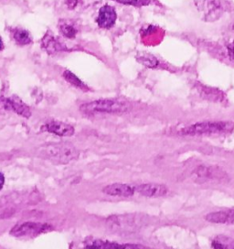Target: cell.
Instances as JSON below:
<instances>
[{
    "label": "cell",
    "instance_id": "6da1fadb",
    "mask_svg": "<svg viewBox=\"0 0 234 249\" xmlns=\"http://www.w3.org/2000/svg\"><path fill=\"white\" fill-rule=\"evenodd\" d=\"M37 154L41 158L62 164L69 163L79 157V151L73 143L67 142L42 145L38 149Z\"/></svg>",
    "mask_w": 234,
    "mask_h": 249
},
{
    "label": "cell",
    "instance_id": "7a4b0ae2",
    "mask_svg": "<svg viewBox=\"0 0 234 249\" xmlns=\"http://www.w3.org/2000/svg\"><path fill=\"white\" fill-rule=\"evenodd\" d=\"M130 103L120 100H98L84 103L80 107V111L85 114L110 113L122 114L131 110Z\"/></svg>",
    "mask_w": 234,
    "mask_h": 249
},
{
    "label": "cell",
    "instance_id": "3957f363",
    "mask_svg": "<svg viewBox=\"0 0 234 249\" xmlns=\"http://www.w3.org/2000/svg\"><path fill=\"white\" fill-rule=\"evenodd\" d=\"M234 123L231 122H206L198 123L181 129L178 133L182 135H200V134H216L232 131Z\"/></svg>",
    "mask_w": 234,
    "mask_h": 249
},
{
    "label": "cell",
    "instance_id": "277c9868",
    "mask_svg": "<svg viewBox=\"0 0 234 249\" xmlns=\"http://www.w3.org/2000/svg\"><path fill=\"white\" fill-rule=\"evenodd\" d=\"M141 218L136 214H122L110 216L106 221L107 227L116 233H129L140 227Z\"/></svg>",
    "mask_w": 234,
    "mask_h": 249
},
{
    "label": "cell",
    "instance_id": "5b68a950",
    "mask_svg": "<svg viewBox=\"0 0 234 249\" xmlns=\"http://www.w3.org/2000/svg\"><path fill=\"white\" fill-rule=\"evenodd\" d=\"M194 4L206 22H214L223 14V9L217 0H194Z\"/></svg>",
    "mask_w": 234,
    "mask_h": 249
},
{
    "label": "cell",
    "instance_id": "8992f818",
    "mask_svg": "<svg viewBox=\"0 0 234 249\" xmlns=\"http://www.w3.org/2000/svg\"><path fill=\"white\" fill-rule=\"evenodd\" d=\"M50 229H51V226L49 225L34 222H26L15 226L10 230V234L17 237L31 236L34 234H42L46 231H49Z\"/></svg>",
    "mask_w": 234,
    "mask_h": 249
},
{
    "label": "cell",
    "instance_id": "52a82bcc",
    "mask_svg": "<svg viewBox=\"0 0 234 249\" xmlns=\"http://www.w3.org/2000/svg\"><path fill=\"white\" fill-rule=\"evenodd\" d=\"M1 103L7 110H13L22 117L29 118L31 116V111L29 106H27L20 98L16 96L11 98H4Z\"/></svg>",
    "mask_w": 234,
    "mask_h": 249
},
{
    "label": "cell",
    "instance_id": "ba28073f",
    "mask_svg": "<svg viewBox=\"0 0 234 249\" xmlns=\"http://www.w3.org/2000/svg\"><path fill=\"white\" fill-rule=\"evenodd\" d=\"M135 189L136 192H138L140 195L146 197L164 196L168 194V191L166 186L162 184H157V183H143L136 186Z\"/></svg>",
    "mask_w": 234,
    "mask_h": 249
},
{
    "label": "cell",
    "instance_id": "9c48e42d",
    "mask_svg": "<svg viewBox=\"0 0 234 249\" xmlns=\"http://www.w3.org/2000/svg\"><path fill=\"white\" fill-rule=\"evenodd\" d=\"M117 18V12L115 8L106 5L101 8L99 11V15L97 18V24L102 29H110L116 24Z\"/></svg>",
    "mask_w": 234,
    "mask_h": 249
},
{
    "label": "cell",
    "instance_id": "30bf717a",
    "mask_svg": "<svg viewBox=\"0 0 234 249\" xmlns=\"http://www.w3.org/2000/svg\"><path fill=\"white\" fill-rule=\"evenodd\" d=\"M43 130L62 137L72 136L74 133V128L71 124L58 121H51L44 125Z\"/></svg>",
    "mask_w": 234,
    "mask_h": 249
},
{
    "label": "cell",
    "instance_id": "8fae6325",
    "mask_svg": "<svg viewBox=\"0 0 234 249\" xmlns=\"http://www.w3.org/2000/svg\"><path fill=\"white\" fill-rule=\"evenodd\" d=\"M87 249H146L141 245L134 244H117L114 242L104 241V240H92L85 244Z\"/></svg>",
    "mask_w": 234,
    "mask_h": 249
},
{
    "label": "cell",
    "instance_id": "7c38bea8",
    "mask_svg": "<svg viewBox=\"0 0 234 249\" xmlns=\"http://www.w3.org/2000/svg\"><path fill=\"white\" fill-rule=\"evenodd\" d=\"M136 189L133 188L128 184L124 183H113L107 185L102 189V192L108 196H123V197H129L135 194Z\"/></svg>",
    "mask_w": 234,
    "mask_h": 249
},
{
    "label": "cell",
    "instance_id": "4fadbf2b",
    "mask_svg": "<svg viewBox=\"0 0 234 249\" xmlns=\"http://www.w3.org/2000/svg\"><path fill=\"white\" fill-rule=\"evenodd\" d=\"M42 48L49 54H55L58 52L67 51L65 46L62 44L58 38L54 37L51 32H47L41 40Z\"/></svg>",
    "mask_w": 234,
    "mask_h": 249
},
{
    "label": "cell",
    "instance_id": "5bb4252c",
    "mask_svg": "<svg viewBox=\"0 0 234 249\" xmlns=\"http://www.w3.org/2000/svg\"><path fill=\"white\" fill-rule=\"evenodd\" d=\"M205 219L213 224H234V209L210 213Z\"/></svg>",
    "mask_w": 234,
    "mask_h": 249
},
{
    "label": "cell",
    "instance_id": "9a60e30c",
    "mask_svg": "<svg viewBox=\"0 0 234 249\" xmlns=\"http://www.w3.org/2000/svg\"><path fill=\"white\" fill-rule=\"evenodd\" d=\"M58 30L62 36L67 38H74L78 33L77 24L70 19H62L58 23Z\"/></svg>",
    "mask_w": 234,
    "mask_h": 249
},
{
    "label": "cell",
    "instance_id": "2e32d148",
    "mask_svg": "<svg viewBox=\"0 0 234 249\" xmlns=\"http://www.w3.org/2000/svg\"><path fill=\"white\" fill-rule=\"evenodd\" d=\"M214 249H234V239L225 235H218L212 241Z\"/></svg>",
    "mask_w": 234,
    "mask_h": 249
},
{
    "label": "cell",
    "instance_id": "e0dca14e",
    "mask_svg": "<svg viewBox=\"0 0 234 249\" xmlns=\"http://www.w3.org/2000/svg\"><path fill=\"white\" fill-rule=\"evenodd\" d=\"M13 37H14L16 43L20 45V46L30 44L32 41L29 31L22 30V29H18V30H15L14 33H13Z\"/></svg>",
    "mask_w": 234,
    "mask_h": 249
},
{
    "label": "cell",
    "instance_id": "ac0fdd59",
    "mask_svg": "<svg viewBox=\"0 0 234 249\" xmlns=\"http://www.w3.org/2000/svg\"><path fill=\"white\" fill-rule=\"evenodd\" d=\"M136 59L141 64L148 68H156L159 63L157 59L149 53H141L139 54Z\"/></svg>",
    "mask_w": 234,
    "mask_h": 249
},
{
    "label": "cell",
    "instance_id": "d6986e66",
    "mask_svg": "<svg viewBox=\"0 0 234 249\" xmlns=\"http://www.w3.org/2000/svg\"><path fill=\"white\" fill-rule=\"evenodd\" d=\"M63 78L65 79L66 81L70 82L71 84H73V86H75L77 88H80L81 89H88L87 86L80 81L75 74H73L70 71H65L63 72Z\"/></svg>",
    "mask_w": 234,
    "mask_h": 249
},
{
    "label": "cell",
    "instance_id": "ffe728a7",
    "mask_svg": "<svg viewBox=\"0 0 234 249\" xmlns=\"http://www.w3.org/2000/svg\"><path fill=\"white\" fill-rule=\"evenodd\" d=\"M115 1H117L118 3L136 6V7H144L150 4V0H115Z\"/></svg>",
    "mask_w": 234,
    "mask_h": 249
},
{
    "label": "cell",
    "instance_id": "44dd1931",
    "mask_svg": "<svg viewBox=\"0 0 234 249\" xmlns=\"http://www.w3.org/2000/svg\"><path fill=\"white\" fill-rule=\"evenodd\" d=\"M228 49V54L231 59H234V40L233 42H231L227 47Z\"/></svg>",
    "mask_w": 234,
    "mask_h": 249
},
{
    "label": "cell",
    "instance_id": "7402d4cb",
    "mask_svg": "<svg viewBox=\"0 0 234 249\" xmlns=\"http://www.w3.org/2000/svg\"><path fill=\"white\" fill-rule=\"evenodd\" d=\"M13 212H10V210H8V209H1L0 208V219L8 217Z\"/></svg>",
    "mask_w": 234,
    "mask_h": 249
},
{
    "label": "cell",
    "instance_id": "603a6c76",
    "mask_svg": "<svg viewBox=\"0 0 234 249\" xmlns=\"http://www.w3.org/2000/svg\"><path fill=\"white\" fill-rule=\"evenodd\" d=\"M4 183H5V176L3 174L0 173V190L3 188Z\"/></svg>",
    "mask_w": 234,
    "mask_h": 249
},
{
    "label": "cell",
    "instance_id": "cb8c5ba5",
    "mask_svg": "<svg viewBox=\"0 0 234 249\" xmlns=\"http://www.w3.org/2000/svg\"><path fill=\"white\" fill-rule=\"evenodd\" d=\"M4 49V43L2 41V38L0 37V51H2Z\"/></svg>",
    "mask_w": 234,
    "mask_h": 249
},
{
    "label": "cell",
    "instance_id": "d4e9b609",
    "mask_svg": "<svg viewBox=\"0 0 234 249\" xmlns=\"http://www.w3.org/2000/svg\"><path fill=\"white\" fill-rule=\"evenodd\" d=\"M233 30H234V27H233Z\"/></svg>",
    "mask_w": 234,
    "mask_h": 249
}]
</instances>
